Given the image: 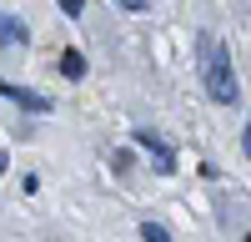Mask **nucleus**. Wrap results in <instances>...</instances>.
<instances>
[{"label":"nucleus","mask_w":251,"mask_h":242,"mask_svg":"<svg viewBox=\"0 0 251 242\" xmlns=\"http://www.w3.org/2000/svg\"><path fill=\"white\" fill-rule=\"evenodd\" d=\"M201 81H206V96L221 101V106H231V101L241 96L236 71H231V60H226V46L216 35H201Z\"/></svg>","instance_id":"nucleus-1"},{"label":"nucleus","mask_w":251,"mask_h":242,"mask_svg":"<svg viewBox=\"0 0 251 242\" xmlns=\"http://www.w3.org/2000/svg\"><path fill=\"white\" fill-rule=\"evenodd\" d=\"M136 141L156 156V167H161V172H176V151H171V141H166V136H156V131H146V126H141Z\"/></svg>","instance_id":"nucleus-2"},{"label":"nucleus","mask_w":251,"mask_h":242,"mask_svg":"<svg viewBox=\"0 0 251 242\" xmlns=\"http://www.w3.org/2000/svg\"><path fill=\"white\" fill-rule=\"evenodd\" d=\"M0 96H10L15 106H25V111H50V96L25 91V86H10V81H0Z\"/></svg>","instance_id":"nucleus-3"},{"label":"nucleus","mask_w":251,"mask_h":242,"mask_svg":"<svg viewBox=\"0 0 251 242\" xmlns=\"http://www.w3.org/2000/svg\"><path fill=\"white\" fill-rule=\"evenodd\" d=\"M25 26H20V20L15 15H0V46H25Z\"/></svg>","instance_id":"nucleus-4"},{"label":"nucleus","mask_w":251,"mask_h":242,"mask_svg":"<svg viewBox=\"0 0 251 242\" xmlns=\"http://www.w3.org/2000/svg\"><path fill=\"white\" fill-rule=\"evenodd\" d=\"M60 71H66V81H80L86 76V56L80 51H60Z\"/></svg>","instance_id":"nucleus-5"},{"label":"nucleus","mask_w":251,"mask_h":242,"mask_svg":"<svg viewBox=\"0 0 251 242\" xmlns=\"http://www.w3.org/2000/svg\"><path fill=\"white\" fill-rule=\"evenodd\" d=\"M141 237H146V242H171V232H166L161 222H141Z\"/></svg>","instance_id":"nucleus-6"},{"label":"nucleus","mask_w":251,"mask_h":242,"mask_svg":"<svg viewBox=\"0 0 251 242\" xmlns=\"http://www.w3.org/2000/svg\"><path fill=\"white\" fill-rule=\"evenodd\" d=\"M0 172H5V151H0Z\"/></svg>","instance_id":"nucleus-7"},{"label":"nucleus","mask_w":251,"mask_h":242,"mask_svg":"<svg viewBox=\"0 0 251 242\" xmlns=\"http://www.w3.org/2000/svg\"><path fill=\"white\" fill-rule=\"evenodd\" d=\"M246 242H251V237H246Z\"/></svg>","instance_id":"nucleus-8"}]
</instances>
